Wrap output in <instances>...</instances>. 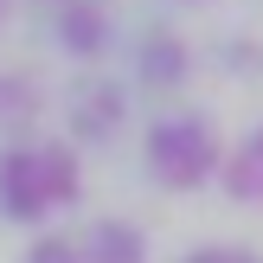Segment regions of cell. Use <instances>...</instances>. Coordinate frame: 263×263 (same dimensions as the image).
<instances>
[{"mask_svg": "<svg viewBox=\"0 0 263 263\" xmlns=\"http://www.w3.org/2000/svg\"><path fill=\"white\" fill-rule=\"evenodd\" d=\"M84 263H148V231L135 218H97L84 231Z\"/></svg>", "mask_w": 263, "mask_h": 263, "instance_id": "obj_6", "label": "cell"}, {"mask_svg": "<svg viewBox=\"0 0 263 263\" xmlns=\"http://www.w3.org/2000/svg\"><path fill=\"white\" fill-rule=\"evenodd\" d=\"M122 84H109V77H84V84L71 90V135L77 141H109L116 128H122Z\"/></svg>", "mask_w": 263, "mask_h": 263, "instance_id": "obj_4", "label": "cell"}, {"mask_svg": "<svg viewBox=\"0 0 263 263\" xmlns=\"http://www.w3.org/2000/svg\"><path fill=\"white\" fill-rule=\"evenodd\" d=\"M7 13H13V0H0V20H7Z\"/></svg>", "mask_w": 263, "mask_h": 263, "instance_id": "obj_11", "label": "cell"}, {"mask_svg": "<svg viewBox=\"0 0 263 263\" xmlns=\"http://www.w3.org/2000/svg\"><path fill=\"white\" fill-rule=\"evenodd\" d=\"M135 71H141L148 90H174V84H186L193 51H186V39H174V32H148L141 51H135Z\"/></svg>", "mask_w": 263, "mask_h": 263, "instance_id": "obj_7", "label": "cell"}, {"mask_svg": "<svg viewBox=\"0 0 263 263\" xmlns=\"http://www.w3.org/2000/svg\"><path fill=\"white\" fill-rule=\"evenodd\" d=\"M51 39L71 58H103L116 45V13L109 0H51Z\"/></svg>", "mask_w": 263, "mask_h": 263, "instance_id": "obj_3", "label": "cell"}, {"mask_svg": "<svg viewBox=\"0 0 263 263\" xmlns=\"http://www.w3.org/2000/svg\"><path fill=\"white\" fill-rule=\"evenodd\" d=\"M84 199V161L71 141L20 135L0 148V218L7 225H45Z\"/></svg>", "mask_w": 263, "mask_h": 263, "instance_id": "obj_1", "label": "cell"}, {"mask_svg": "<svg viewBox=\"0 0 263 263\" xmlns=\"http://www.w3.org/2000/svg\"><path fill=\"white\" fill-rule=\"evenodd\" d=\"M225 135L205 109H167L141 135V174L161 193H199L205 180L225 174Z\"/></svg>", "mask_w": 263, "mask_h": 263, "instance_id": "obj_2", "label": "cell"}, {"mask_svg": "<svg viewBox=\"0 0 263 263\" xmlns=\"http://www.w3.org/2000/svg\"><path fill=\"white\" fill-rule=\"evenodd\" d=\"M231 205H263V122H251L225 154V174H218Z\"/></svg>", "mask_w": 263, "mask_h": 263, "instance_id": "obj_5", "label": "cell"}, {"mask_svg": "<svg viewBox=\"0 0 263 263\" xmlns=\"http://www.w3.org/2000/svg\"><path fill=\"white\" fill-rule=\"evenodd\" d=\"M180 263H263V251H251V244H193Z\"/></svg>", "mask_w": 263, "mask_h": 263, "instance_id": "obj_10", "label": "cell"}, {"mask_svg": "<svg viewBox=\"0 0 263 263\" xmlns=\"http://www.w3.org/2000/svg\"><path fill=\"white\" fill-rule=\"evenodd\" d=\"M20 263H84V238H64V231H39L20 251Z\"/></svg>", "mask_w": 263, "mask_h": 263, "instance_id": "obj_9", "label": "cell"}, {"mask_svg": "<svg viewBox=\"0 0 263 263\" xmlns=\"http://www.w3.org/2000/svg\"><path fill=\"white\" fill-rule=\"evenodd\" d=\"M39 109V84L26 71H0V122H20Z\"/></svg>", "mask_w": 263, "mask_h": 263, "instance_id": "obj_8", "label": "cell"}]
</instances>
